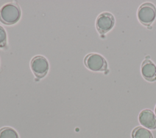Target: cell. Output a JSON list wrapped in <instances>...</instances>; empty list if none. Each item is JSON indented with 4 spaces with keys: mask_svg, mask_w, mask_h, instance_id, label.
<instances>
[{
    "mask_svg": "<svg viewBox=\"0 0 156 138\" xmlns=\"http://www.w3.org/2000/svg\"><path fill=\"white\" fill-rule=\"evenodd\" d=\"M21 16V10L16 3L9 2L0 9V21L7 25L17 22Z\"/></svg>",
    "mask_w": 156,
    "mask_h": 138,
    "instance_id": "6da1fadb",
    "label": "cell"
},
{
    "mask_svg": "<svg viewBox=\"0 0 156 138\" xmlns=\"http://www.w3.org/2000/svg\"><path fill=\"white\" fill-rule=\"evenodd\" d=\"M137 17L141 24L150 27L156 18L155 6L151 2L142 4L138 9Z\"/></svg>",
    "mask_w": 156,
    "mask_h": 138,
    "instance_id": "7a4b0ae2",
    "label": "cell"
},
{
    "mask_svg": "<svg viewBox=\"0 0 156 138\" xmlns=\"http://www.w3.org/2000/svg\"><path fill=\"white\" fill-rule=\"evenodd\" d=\"M84 64L88 69L95 72L106 71L108 66L105 59L101 55L96 53L87 55L84 58Z\"/></svg>",
    "mask_w": 156,
    "mask_h": 138,
    "instance_id": "3957f363",
    "label": "cell"
},
{
    "mask_svg": "<svg viewBox=\"0 0 156 138\" xmlns=\"http://www.w3.org/2000/svg\"><path fill=\"white\" fill-rule=\"evenodd\" d=\"M115 25L114 16L109 12H102L97 18L96 27L101 35L109 32Z\"/></svg>",
    "mask_w": 156,
    "mask_h": 138,
    "instance_id": "277c9868",
    "label": "cell"
},
{
    "mask_svg": "<svg viewBox=\"0 0 156 138\" xmlns=\"http://www.w3.org/2000/svg\"><path fill=\"white\" fill-rule=\"evenodd\" d=\"M30 68L36 77L41 78L48 74L49 63L43 56L37 55L30 61Z\"/></svg>",
    "mask_w": 156,
    "mask_h": 138,
    "instance_id": "5b68a950",
    "label": "cell"
},
{
    "mask_svg": "<svg viewBox=\"0 0 156 138\" xmlns=\"http://www.w3.org/2000/svg\"><path fill=\"white\" fill-rule=\"evenodd\" d=\"M141 73L143 77L149 82L156 81V66L149 58H145L141 66Z\"/></svg>",
    "mask_w": 156,
    "mask_h": 138,
    "instance_id": "8992f818",
    "label": "cell"
},
{
    "mask_svg": "<svg viewBox=\"0 0 156 138\" xmlns=\"http://www.w3.org/2000/svg\"><path fill=\"white\" fill-rule=\"evenodd\" d=\"M138 120L140 124L146 128L150 129H156V116L149 109H143L140 112Z\"/></svg>",
    "mask_w": 156,
    "mask_h": 138,
    "instance_id": "52a82bcc",
    "label": "cell"
},
{
    "mask_svg": "<svg viewBox=\"0 0 156 138\" xmlns=\"http://www.w3.org/2000/svg\"><path fill=\"white\" fill-rule=\"evenodd\" d=\"M132 138H153L152 133L146 128L137 126L132 132Z\"/></svg>",
    "mask_w": 156,
    "mask_h": 138,
    "instance_id": "ba28073f",
    "label": "cell"
},
{
    "mask_svg": "<svg viewBox=\"0 0 156 138\" xmlns=\"http://www.w3.org/2000/svg\"><path fill=\"white\" fill-rule=\"evenodd\" d=\"M0 138H19V136L14 129L5 126L0 129Z\"/></svg>",
    "mask_w": 156,
    "mask_h": 138,
    "instance_id": "9c48e42d",
    "label": "cell"
},
{
    "mask_svg": "<svg viewBox=\"0 0 156 138\" xmlns=\"http://www.w3.org/2000/svg\"><path fill=\"white\" fill-rule=\"evenodd\" d=\"M7 44V35L5 29L0 26V48H3Z\"/></svg>",
    "mask_w": 156,
    "mask_h": 138,
    "instance_id": "30bf717a",
    "label": "cell"
},
{
    "mask_svg": "<svg viewBox=\"0 0 156 138\" xmlns=\"http://www.w3.org/2000/svg\"><path fill=\"white\" fill-rule=\"evenodd\" d=\"M155 115H156V106H155Z\"/></svg>",
    "mask_w": 156,
    "mask_h": 138,
    "instance_id": "8fae6325",
    "label": "cell"
}]
</instances>
